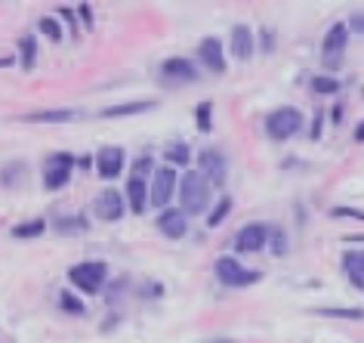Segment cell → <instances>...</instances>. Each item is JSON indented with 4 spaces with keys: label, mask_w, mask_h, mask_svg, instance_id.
Wrapping results in <instances>:
<instances>
[{
    "label": "cell",
    "mask_w": 364,
    "mask_h": 343,
    "mask_svg": "<svg viewBox=\"0 0 364 343\" xmlns=\"http://www.w3.org/2000/svg\"><path fill=\"white\" fill-rule=\"evenodd\" d=\"M179 201L182 213H201L210 204V179L201 170H188L179 183Z\"/></svg>",
    "instance_id": "1"
},
{
    "label": "cell",
    "mask_w": 364,
    "mask_h": 343,
    "mask_svg": "<svg viewBox=\"0 0 364 343\" xmlns=\"http://www.w3.org/2000/svg\"><path fill=\"white\" fill-rule=\"evenodd\" d=\"M266 130H269V137L272 139H290L294 133L303 130V115L296 112V108H275V112L266 118Z\"/></svg>",
    "instance_id": "2"
},
{
    "label": "cell",
    "mask_w": 364,
    "mask_h": 343,
    "mask_svg": "<svg viewBox=\"0 0 364 343\" xmlns=\"http://www.w3.org/2000/svg\"><path fill=\"white\" fill-rule=\"evenodd\" d=\"M68 278H71V285L80 287L84 294H96V291H102L108 269H105V263H77L68 269Z\"/></svg>",
    "instance_id": "3"
},
{
    "label": "cell",
    "mask_w": 364,
    "mask_h": 343,
    "mask_svg": "<svg viewBox=\"0 0 364 343\" xmlns=\"http://www.w3.org/2000/svg\"><path fill=\"white\" fill-rule=\"evenodd\" d=\"M216 278H220L225 287H244V285L259 282V273L244 269L238 260H232V257H220L216 260Z\"/></svg>",
    "instance_id": "4"
},
{
    "label": "cell",
    "mask_w": 364,
    "mask_h": 343,
    "mask_svg": "<svg viewBox=\"0 0 364 343\" xmlns=\"http://www.w3.org/2000/svg\"><path fill=\"white\" fill-rule=\"evenodd\" d=\"M346 41H349V28L343 22H333L324 34V43H321V59L327 68H336L343 62V53H346Z\"/></svg>",
    "instance_id": "5"
},
{
    "label": "cell",
    "mask_w": 364,
    "mask_h": 343,
    "mask_svg": "<svg viewBox=\"0 0 364 343\" xmlns=\"http://www.w3.org/2000/svg\"><path fill=\"white\" fill-rule=\"evenodd\" d=\"M71 170H75V155H68V152H56V155H50L47 167H43V186L47 189H62L71 179Z\"/></svg>",
    "instance_id": "6"
},
{
    "label": "cell",
    "mask_w": 364,
    "mask_h": 343,
    "mask_svg": "<svg viewBox=\"0 0 364 343\" xmlns=\"http://www.w3.org/2000/svg\"><path fill=\"white\" fill-rule=\"evenodd\" d=\"M149 201L154 207H167L170 195L176 192V170L173 167H158L154 170V179H151V189H149Z\"/></svg>",
    "instance_id": "7"
},
{
    "label": "cell",
    "mask_w": 364,
    "mask_h": 343,
    "mask_svg": "<svg viewBox=\"0 0 364 343\" xmlns=\"http://www.w3.org/2000/svg\"><path fill=\"white\" fill-rule=\"evenodd\" d=\"M266 241H269V229L262 223H250V226H244V229L235 236V248L241 250V254H257V250L266 248Z\"/></svg>",
    "instance_id": "8"
},
{
    "label": "cell",
    "mask_w": 364,
    "mask_h": 343,
    "mask_svg": "<svg viewBox=\"0 0 364 343\" xmlns=\"http://www.w3.org/2000/svg\"><path fill=\"white\" fill-rule=\"evenodd\" d=\"M93 211H96V216H102V220H121L124 211H127L124 195L117 192V189H105V192L93 201Z\"/></svg>",
    "instance_id": "9"
},
{
    "label": "cell",
    "mask_w": 364,
    "mask_h": 343,
    "mask_svg": "<svg viewBox=\"0 0 364 343\" xmlns=\"http://www.w3.org/2000/svg\"><path fill=\"white\" fill-rule=\"evenodd\" d=\"M124 149H117V146H108L99 152V158H96V167H99V176L102 179H114V176H121V170H124Z\"/></svg>",
    "instance_id": "10"
},
{
    "label": "cell",
    "mask_w": 364,
    "mask_h": 343,
    "mask_svg": "<svg viewBox=\"0 0 364 343\" xmlns=\"http://www.w3.org/2000/svg\"><path fill=\"white\" fill-rule=\"evenodd\" d=\"M161 75L164 80H170V84H188V80H198V71L188 59H167L161 65Z\"/></svg>",
    "instance_id": "11"
},
{
    "label": "cell",
    "mask_w": 364,
    "mask_h": 343,
    "mask_svg": "<svg viewBox=\"0 0 364 343\" xmlns=\"http://www.w3.org/2000/svg\"><path fill=\"white\" fill-rule=\"evenodd\" d=\"M198 167H201L204 176H210L213 183H223L225 179V158L216 149H204L201 155H198Z\"/></svg>",
    "instance_id": "12"
},
{
    "label": "cell",
    "mask_w": 364,
    "mask_h": 343,
    "mask_svg": "<svg viewBox=\"0 0 364 343\" xmlns=\"http://www.w3.org/2000/svg\"><path fill=\"white\" fill-rule=\"evenodd\" d=\"M198 56L210 71H225V59H223V43L216 38H204L198 43Z\"/></svg>",
    "instance_id": "13"
},
{
    "label": "cell",
    "mask_w": 364,
    "mask_h": 343,
    "mask_svg": "<svg viewBox=\"0 0 364 343\" xmlns=\"http://www.w3.org/2000/svg\"><path fill=\"white\" fill-rule=\"evenodd\" d=\"M158 229L164 232V236H170V238H182L186 236V213L182 211H161L158 216Z\"/></svg>",
    "instance_id": "14"
},
{
    "label": "cell",
    "mask_w": 364,
    "mask_h": 343,
    "mask_svg": "<svg viewBox=\"0 0 364 343\" xmlns=\"http://www.w3.org/2000/svg\"><path fill=\"white\" fill-rule=\"evenodd\" d=\"M149 189H145V176L142 174H133L130 179H127V198H130V207L133 213H142L145 204H149Z\"/></svg>",
    "instance_id": "15"
},
{
    "label": "cell",
    "mask_w": 364,
    "mask_h": 343,
    "mask_svg": "<svg viewBox=\"0 0 364 343\" xmlns=\"http://www.w3.org/2000/svg\"><path fill=\"white\" fill-rule=\"evenodd\" d=\"M232 53L238 59L253 56V31L247 28V25H235L232 28Z\"/></svg>",
    "instance_id": "16"
},
{
    "label": "cell",
    "mask_w": 364,
    "mask_h": 343,
    "mask_svg": "<svg viewBox=\"0 0 364 343\" xmlns=\"http://www.w3.org/2000/svg\"><path fill=\"white\" fill-rule=\"evenodd\" d=\"M343 269H346V275L352 278L358 287H364V260L358 250H349V254H343Z\"/></svg>",
    "instance_id": "17"
},
{
    "label": "cell",
    "mask_w": 364,
    "mask_h": 343,
    "mask_svg": "<svg viewBox=\"0 0 364 343\" xmlns=\"http://www.w3.org/2000/svg\"><path fill=\"white\" fill-rule=\"evenodd\" d=\"M154 108V102H127V105H112L102 112V118H127V115H142Z\"/></svg>",
    "instance_id": "18"
},
{
    "label": "cell",
    "mask_w": 364,
    "mask_h": 343,
    "mask_svg": "<svg viewBox=\"0 0 364 343\" xmlns=\"http://www.w3.org/2000/svg\"><path fill=\"white\" fill-rule=\"evenodd\" d=\"M77 112H68V108H59V112H34V115H25V121L31 124H59V121H75Z\"/></svg>",
    "instance_id": "19"
},
{
    "label": "cell",
    "mask_w": 364,
    "mask_h": 343,
    "mask_svg": "<svg viewBox=\"0 0 364 343\" xmlns=\"http://www.w3.org/2000/svg\"><path fill=\"white\" fill-rule=\"evenodd\" d=\"M34 59H38V41L28 34V38L19 41V62H22V68L31 71L34 68Z\"/></svg>",
    "instance_id": "20"
},
{
    "label": "cell",
    "mask_w": 364,
    "mask_h": 343,
    "mask_svg": "<svg viewBox=\"0 0 364 343\" xmlns=\"http://www.w3.org/2000/svg\"><path fill=\"white\" fill-rule=\"evenodd\" d=\"M47 229V220H31V223H22V226H16L13 229V238H38L41 232Z\"/></svg>",
    "instance_id": "21"
},
{
    "label": "cell",
    "mask_w": 364,
    "mask_h": 343,
    "mask_svg": "<svg viewBox=\"0 0 364 343\" xmlns=\"http://www.w3.org/2000/svg\"><path fill=\"white\" fill-rule=\"evenodd\" d=\"M188 158H192V155H188L186 142H173V146H167V161H170L173 167H186Z\"/></svg>",
    "instance_id": "22"
},
{
    "label": "cell",
    "mask_w": 364,
    "mask_h": 343,
    "mask_svg": "<svg viewBox=\"0 0 364 343\" xmlns=\"http://www.w3.org/2000/svg\"><path fill=\"white\" fill-rule=\"evenodd\" d=\"M312 90H315V93H321V96H331V93L340 90V80H336V78H315Z\"/></svg>",
    "instance_id": "23"
},
{
    "label": "cell",
    "mask_w": 364,
    "mask_h": 343,
    "mask_svg": "<svg viewBox=\"0 0 364 343\" xmlns=\"http://www.w3.org/2000/svg\"><path fill=\"white\" fill-rule=\"evenodd\" d=\"M38 28L47 34L50 41H62V28H59V22L56 19H50V16H43V19L38 22Z\"/></svg>",
    "instance_id": "24"
},
{
    "label": "cell",
    "mask_w": 364,
    "mask_h": 343,
    "mask_svg": "<svg viewBox=\"0 0 364 343\" xmlns=\"http://www.w3.org/2000/svg\"><path fill=\"white\" fill-rule=\"evenodd\" d=\"M210 115H213V105H210V102H201V105H198L195 118H198V127H201L204 133L213 127V124H210Z\"/></svg>",
    "instance_id": "25"
},
{
    "label": "cell",
    "mask_w": 364,
    "mask_h": 343,
    "mask_svg": "<svg viewBox=\"0 0 364 343\" xmlns=\"http://www.w3.org/2000/svg\"><path fill=\"white\" fill-rule=\"evenodd\" d=\"M229 211H232V198H223V201L213 207V216H210L207 223H210V226H220V223L225 220V213H229Z\"/></svg>",
    "instance_id": "26"
},
{
    "label": "cell",
    "mask_w": 364,
    "mask_h": 343,
    "mask_svg": "<svg viewBox=\"0 0 364 343\" xmlns=\"http://www.w3.org/2000/svg\"><path fill=\"white\" fill-rule=\"evenodd\" d=\"M62 310H68V312H77V315H84V303H80L77 297H71V294H62Z\"/></svg>",
    "instance_id": "27"
},
{
    "label": "cell",
    "mask_w": 364,
    "mask_h": 343,
    "mask_svg": "<svg viewBox=\"0 0 364 343\" xmlns=\"http://www.w3.org/2000/svg\"><path fill=\"white\" fill-rule=\"evenodd\" d=\"M269 236H272V241H275V254H284V250H287L284 232H281V229H269Z\"/></svg>",
    "instance_id": "28"
},
{
    "label": "cell",
    "mask_w": 364,
    "mask_h": 343,
    "mask_svg": "<svg viewBox=\"0 0 364 343\" xmlns=\"http://www.w3.org/2000/svg\"><path fill=\"white\" fill-rule=\"evenodd\" d=\"M333 216H352V220H364V211H352V207H333Z\"/></svg>",
    "instance_id": "29"
},
{
    "label": "cell",
    "mask_w": 364,
    "mask_h": 343,
    "mask_svg": "<svg viewBox=\"0 0 364 343\" xmlns=\"http://www.w3.org/2000/svg\"><path fill=\"white\" fill-rule=\"evenodd\" d=\"M349 31H355V34H364V13H355L352 19H349V25H346Z\"/></svg>",
    "instance_id": "30"
},
{
    "label": "cell",
    "mask_w": 364,
    "mask_h": 343,
    "mask_svg": "<svg viewBox=\"0 0 364 343\" xmlns=\"http://www.w3.org/2000/svg\"><path fill=\"white\" fill-rule=\"evenodd\" d=\"M321 315H346V319H361V310H324Z\"/></svg>",
    "instance_id": "31"
},
{
    "label": "cell",
    "mask_w": 364,
    "mask_h": 343,
    "mask_svg": "<svg viewBox=\"0 0 364 343\" xmlns=\"http://www.w3.org/2000/svg\"><path fill=\"white\" fill-rule=\"evenodd\" d=\"M149 170H151V158H149V155H145V158H139V161H136L133 174H149Z\"/></svg>",
    "instance_id": "32"
},
{
    "label": "cell",
    "mask_w": 364,
    "mask_h": 343,
    "mask_svg": "<svg viewBox=\"0 0 364 343\" xmlns=\"http://www.w3.org/2000/svg\"><path fill=\"white\" fill-rule=\"evenodd\" d=\"M80 16H84V22H87V25L93 22V19H90V6H87V4H80Z\"/></svg>",
    "instance_id": "33"
},
{
    "label": "cell",
    "mask_w": 364,
    "mask_h": 343,
    "mask_svg": "<svg viewBox=\"0 0 364 343\" xmlns=\"http://www.w3.org/2000/svg\"><path fill=\"white\" fill-rule=\"evenodd\" d=\"M355 139L364 142V124H358V127H355Z\"/></svg>",
    "instance_id": "34"
}]
</instances>
